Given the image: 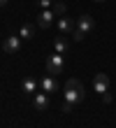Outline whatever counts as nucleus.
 Returning <instances> with one entry per match:
<instances>
[{"label":"nucleus","instance_id":"nucleus-18","mask_svg":"<svg viewBox=\"0 0 116 128\" xmlns=\"http://www.w3.org/2000/svg\"><path fill=\"white\" fill-rule=\"evenodd\" d=\"M95 2H105V0H95Z\"/></svg>","mask_w":116,"mask_h":128},{"label":"nucleus","instance_id":"nucleus-2","mask_svg":"<svg viewBox=\"0 0 116 128\" xmlns=\"http://www.w3.org/2000/svg\"><path fill=\"white\" fill-rule=\"evenodd\" d=\"M2 51H7V54H19L21 51V37L19 35H9L2 42Z\"/></svg>","mask_w":116,"mask_h":128},{"label":"nucleus","instance_id":"nucleus-9","mask_svg":"<svg viewBox=\"0 0 116 128\" xmlns=\"http://www.w3.org/2000/svg\"><path fill=\"white\" fill-rule=\"evenodd\" d=\"M58 28L63 33H70V30H74V24H72V19H67V16H58Z\"/></svg>","mask_w":116,"mask_h":128},{"label":"nucleus","instance_id":"nucleus-10","mask_svg":"<svg viewBox=\"0 0 116 128\" xmlns=\"http://www.w3.org/2000/svg\"><path fill=\"white\" fill-rule=\"evenodd\" d=\"M35 35V26H21V33H19V37H21V40H30V37H33Z\"/></svg>","mask_w":116,"mask_h":128},{"label":"nucleus","instance_id":"nucleus-16","mask_svg":"<svg viewBox=\"0 0 116 128\" xmlns=\"http://www.w3.org/2000/svg\"><path fill=\"white\" fill-rule=\"evenodd\" d=\"M40 7H44V10H49V5H51V0H35Z\"/></svg>","mask_w":116,"mask_h":128},{"label":"nucleus","instance_id":"nucleus-6","mask_svg":"<svg viewBox=\"0 0 116 128\" xmlns=\"http://www.w3.org/2000/svg\"><path fill=\"white\" fill-rule=\"evenodd\" d=\"M77 28H79L81 33H91L93 28H95V21H93V16H88V14H84V16H79V24H77Z\"/></svg>","mask_w":116,"mask_h":128},{"label":"nucleus","instance_id":"nucleus-3","mask_svg":"<svg viewBox=\"0 0 116 128\" xmlns=\"http://www.w3.org/2000/svg\"><path fill=\"white\" fill-rule=\"evenodd\" d=\"M65 100L72 102V105H79L84 100V86H74V88H65Z\"/></svg>","mask_w":116,"mask_h":128},{"label":"nucleus","instance_id":"nucleus-17","mask_svg":"<svg viewBox=\"0 0 116 128\" xmlns=\"http://www.w3.org/2000/svg\"><path fill=\"white\" fill-rule=\"evenodd\" d=\"M7 2H9V0H0V7H5Z\"/></svg>","mask_w":116,"mask_h":128},{"label":"nucleus","instance_id":"nucleus-1","mask_svg":"<svg viewBox=\"0 0 116 128\" xmlns=\"http://www.w3.org/2000/svg\"><path fill=\"white\" fill-rule=\"evenodd\" d=\"M63 68H65V58L63 54H51V56H46V72L51 74V77H56V74L63 72Z\"/></svg>","mask_w":116,"mask_h":128},{"label":"nucleus","instance_id":"nucleus-7","mask_svg":"<svg viewBox=\"0 0 116 128\" xmlns=\"http://www.w3.org/2000/svg\"><path fill=\"white\" fill-rule=\"evenodd\" d=\"M33 107H35L37 112H44L46 107H49V96H46V93H35V98H33Z\"/></svg>","mask_w":116,"mask_h":128},{"label":"nucleus","instance_id":"nucleus-14","mask_svg":"<svg viewBox=\"0 0 116 128\" xmlns=\"http://www.w3.org/2000/svg\"><path fill=\"white\" fill-rule=\"evenodd\" d=\"M84 37H86V33H81L79 28H74V30H72V40H74V42H81Z\"/></svg>","mask_w":116,"mask_h":128},{"label":"nucleus","instance_id":"nucleus-5","mask_svg":"<svg viewBox=\"0 0 116 128\" xmlns=\"http://www.w3.org/2000/svg\"><path fill=\"white\" fill-rule=\"evenodd\" d=\"M53 19H56V14H53V12H49V10H44V12H40V14H37V26L46 30V28H51Z\"/></svg>","mask_w":116,"mask_h":128},{"label":"nucleus","instance_id":"nucleus-12","mask_svg":"<svg viewBox=\"0 0 116 128\" xmlns=\"http://www.w3.org/2000/svg\"><path fill=\"white\" fill-rule=\"evenodd\" d=\"M56 16H65V12H67V5L65 2H53V10H51Z\"/></svg>","mask_w":116,"mask_h":128},{"label":"nucleus","instance_id":"nucleus-15","mask_svg":"<svg viewBox=\"0 0 116 128\" xmlns=\"http://www.w3.org/2000/svg\"><path fill=\"white\" fill-rule=\"evenodd\" d=\"M74 107H77V105H72V102H63V112H65V114H70V112H74Z\"/></svg>","mask_w":116,"mask_h":128},{"label":"nucleus","instance_id":"nucleus-11","mask_svg":"<svg viewBox=\"0 0 116 128\" xmlns=\"http://www.w3.org/2000/svg\"><path fill=\"white\" fill-rule=\"evenodd\" d=\"M21 88H23V91H26V93H35V88H37V82L35 79H23V84H21Z\"/></svg>","mask_w":116,"mask_h":128},{"label":"nucleus","instance_id":"nucleus-8","mask_svg":"<svg viewBox=\"0 0 116 128\" xmlns=\"http://www.w3.org/2000/svg\"><path fill=\"white\" fill-rule=\"evenodd\" d=\"M56 88H58V84H56V79H53L51 74L42 79V91H44V93H53Z\"/></svg>","mask_w":116,"mask_h":128},{"label":"nucleus","instance_id":"nucleus-4","mask_svg":"<svg viewBox=\"0 0 116 128\" xmlns=\"http://www.w3.org/2000/svg\"><path fill=\"white\" fill-rule=\"evenodd\" d=\"M93 88H95V93H107V88H109V77H107L105 72L95 74V79H93Z\"/></svg>","mask_w":116,"mask_h":128},{"label":"nucleus","instance_id":"nucleus-13","mask_svg":"<svg viewBox=\"0 0 116 128\" xmlns=\"http://www.w3.org/2000/svg\"><path fill=\"white\" fill-rule=\"evenodd\" d=\"M67 47H70V44H67L65 37H56V51H58V54H65Z\"/></svg>","mask_w":116,"mask_h":128}]
</instances>
